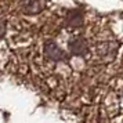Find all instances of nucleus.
<instances>
[{
    "mask_svg": "<svg viewBox=\"0 0 123 123\" xmlns=\"http://www.w3.org/2000/svg\"><path fill=\"white\" fill-rule=\"evenodd\" d=\"M44 53H46V55L49 57L50 60H53V61H61V60L65 58L64 51H62L61 49L54 43V42H49V43H46Z\"/></svg>",
    "mask_w": 123,
    "mask_h": 123,
    "instance_id": "obj_1",
    "label": "nucleus"
},
{
    "mask_svg": "<svg viewBox=\"0 0 123 123\" xmlns=\"http://www.w3.org/2000/svg\"><path fill=\"white\" fill-rule=\"evenodd\" d=\"M69 50L72 54H76V55H84L87 53V44L83 39L80 37H75L69 42Z\"/></svg>",
    "mask_w": 123,
    "mask_h": 123,
    "instance_id": "obj_2",
    "label": "nucleus"
},
{
    "mask_svg": "<svg viewBox=\"0 0 123 123\" xmlns=\"http://www.w3.org/2000/svg\"><path fill=\"white\" fill-rule=\"evenodd\" d=\"M44 0H24V11L29 12V14L40 12L44 8Z\"/></svg>",
    "mask_w": 123,
    "mask_h": 123,
    "instance_id": "obj_3",
    "label": "nucleus"
},
{
    "mask_svg": "<svg viewBox=\"0 0 123 123\" xmlns=\"http://www.w3.org/2000/svg\"><path fill=\"white\" fill-rule=\"evenodd\" d=\"M4 29H6V22L0 19V37L3 36V33H4Z\"/></svg>",
    "mask_w": 123,
    "mask_h": 123,
    "instance_id": "obj_4",
    "label": "nucleus"
}]
</instances>
